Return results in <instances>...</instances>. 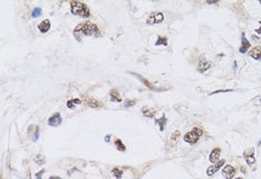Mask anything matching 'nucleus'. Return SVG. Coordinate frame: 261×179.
I'll use <instances>...</instances> for the list:
<instances>
[{
	"instance_id": "1",
	"label": "nucleus",
	"mask_w": 261,
	"mask_h": 179,
	"mask_svg": "<svg viewBox=\"0 0 261 179\" xmlns=\"http://www.w3.org/2000/svg\"><path fill=\"white\" fill-rule=\"evenodd\" d=\"M74 35L76 36L77 40H79V36H95V37H98L100 35V31L98 30L96 25L92 23L90 21H86V23L78 25L77 27L74 29Z\"/></svg>"
},
{
	"instance_id": "2",
	"label": "nucleus",
	"mask_w": 261,
	"mask_h": 179,
	"mask_svg": "<svg viewBox=\"0 0 261 179\" xmlns=\"http://www.w3.org/2000/svg\"><path fill=\"white\" fill-rule=\"evenodd\" d=\"M70 10H72V13L82 16V17L87 18L90 16L88 7L80 1H70Z\"/></svg>"
},
{
	"instance_id": "3",
	"label": "nucleus",
	"mask_w": 261,
	"mask_h": 179,
	"mask_svg": "<svg viewBox=\"0 0 261 179\" xmlns=\"http://www.w3.org/2000/svg\"><path fill=\"white\" fill-rule=\"evenodd\" d=\"M201 136H202V130L199 128H194L193 130H191L184 135V141L190 145H194V144H196V141L200 139Z\"/></svg>"
},
{
	"instance_id": "4",
	"label": "nucleus",
	"mask_w": 261,
	"mask_h": 179,
	"mask_svg": "<svg viewBox=\"0 0 261 179\" xmlns=\"http://www.w3.org/2000/svg\"><path fill=\"white\" fill-rule=\"evenodd\" d=\"M243 158H245V162L249 166H253L256 163V158H255V148H249L243 152Z\"/></svg>"
},
{
	"instance_id": "5",
	"label": "nucleus",
	"mask_w": 261,
	"mask_h": 179,
	"mask_svg": "<svg viewBox=\"0 0 261 179\" xmlns=\"http://www.w3.org/2000/svg\"><path fill=\"white\" fill-rule=\"evenodd\" d=\"M163 20H164V15L162 12H154L149 17L146 23L149 25H156V23H161Z\"/></svg>"
},
{
	"instance_id": "6",
	"label": "nucleus",
	"mask_w": 261,
	"mask_h": 179,
	"mask_svg": "<svg viewBox=\"0 0 261 179\" xmlns=\"http://www.w3.org/2000/svg\"><path fill=\"white\" fill-rule=\"evenodd\" d=\"M224 162H225V160H219L217 163H214V165L210 166V167L206 169V175H208V176H213V175L217 173L218 170L224 165Z\"/></svg>"
},
{
	"instance_id": "7",
	"label": "nucleus",
	"mask_w": 261,
	"mask_h": 179,
	"mask_svg": "<svg viewBox=\"0 0 261 179\" xmlns=\"http://www.w3.org/2000/svg\"><path fill=\"white\" fill-rule=\"evenodd\" d=\"M235 171H237L235 168L232 167L231 165H228L222 169V175L225 179H232L233 176L235 175Z\"/></svg>"
},
{
	"instance_id": "8",
	"label": "nucleus",
	"mask_w": 261,
	"mask_h": 179,
	"mask_svg": "<svg viewBox=\"0 0 261 179\" xmlns=\"http://www.w3.org/2000/svg\"><path fill=\"white\" fill-rule=\"evenodd\" d=\"M63 121V119L60 117V113L59 112H56L54 113L51 117L48 119V125L51 126V127H56V126H59Z\"/></svg>"
},
{
	"instance_id": "9",
	"label": "nucleus",
	"mask_w": 261,
	"mask_h": 179,
	"mask_svg": "<svg viewBox=\"0 0 261 179\" xmlns=\"http://www.w3.org/2000/svg\"><path fill=\"white\" fill-rule=\"evenodd\" d=\"M241 42H242V45H241V47H240L239 51L241 52V54H245V52H247V51H248V49L251 47L250 41L247 39L245 32L242 34V37H241Z\"/></svg>"
},
{
	"instance_id": "10",
	"label": "nucleus",
	"mask_w": 261,
	"mask_h": 179,
	"mask_svg": "<svg viewBox=\"0 0 261 179\" xmlns=\"http://www.w3.org/2000/svg\"><path fill=\"white\" fill-rule=\"evenodd\" d=\"M220 154H221V149H220V148H214V149L211 151L210 157H209L210 161H211L212 163H217V162L220 160Z\"/></svg>"
},
{
	"instance_id": "11",
	"label": "nucleus",
	"mask_w": 261,
	"mask_h": 179,
	"mask_svg": "<svg viewBox=\"0 0 261 179\" xmlns=\"http://www.w3.org/2000/svg\"><path fill=\"white\" fill-rule=\"evenodd\" d=\"M210 68H211V61L203 59V60H201V62L199 63L198 70H199L200 73H206V70H209Z\"/></svg>"
},
{
	"instance_id": "12",
	"label": "nucleus",
	"mask_w": 261,
	"mask_h": 179,
	"mask_svg": "<svg viewBox=\"0 0 261 179\" xmlns=\"http://www.w3.org/2000/svg\"><path fill=\"white\" fill-rule=\"evenodd\" d=\"M249 56L256 60H261V47H255L249 51Z\"/></svg>"
},
{
	"instance_id": "13",
	"label": "nucleus",
	"mask_w": 261,
	"mask_h": 179,
	"mask_svg": "<svg viewBox=\"0 0 261 179\" xmlns=\"http://www.w3.org/2000/svg\"><path fill=\"white\" fill-rule=\"evenodd\" d=\"M28 132L30 136H33V141H36V140L39 138V127L37 126H35V125H31L29 129H28Z\"/></svg>"
},
{
	"instance_id": "14",
	"label": "nucleus",
	"mask_w": 261,
	"mask_h": 179,
	"mask_svg": "<svg viewBox=\"0 0 261 179\" xmlns=\"http://www.w3.org/2000/svg\"><path fill=\"white\" fill-rule=\"evenodd\" d=\"M85 102L88 105L89 107H92V108H98V107H102L103 106V104L100 102V101H97L93 99V98H87V97H85Z\"/></svg>"
},
{
	"instance_id": "15",
	"label": "nucleus",
	"mask_w": 261,
	"mask_h": 179,
	"mask_svg": "<svg viewBox=\"0 0 261 179\" xmlns=\"http://www.w3.org/2000/svg\"><path fill=\"white\" fill-rule=\"evenodd\" d=\"M38 28H39V30H40V32H43V34L47 32L50 28V21L49 20H44V21H41V23H39Z\"/></svg>"
},
{
	"instance_id": "16",
	"label": "nucleus",
	"mask_w": 261,
	"mask_h": 179,
	"mask_svg": "<svg viewBox=\"0 0 261 179\" xmlns=\"http://www.w3.org/2000/svg\"><path fill=\"white\" fill-rule=\"evenodd\" d=\"M133 73V75H135V73ZM135 76H136V77H137V78H139V80H141V81L143 82V84L146 85V86H147V87H149L150 89H152V90H156V91L161 90V89H160V88H157V87H155L154 85H152V84H151V82H150V81H149V80H146V79H144V78H143V77H141V76H139V75H135Z\"/></svg>"
},
{
	"instance_id": "17",
	"label": "nucleus",
	"mask_w": 261,
	"mask_h": 179,
	"mask_svg": "<svg viewBox=\"0 0 261 179\" xmlns=\"http://www.w3.org/2000/svg\"><path fill=\"white\" fill-rule=\"evenodd\" d=\"M110 96H111L112 101H114V102H121V101H122V98H121V96H119L117 90L113 89L111 92H110Z\"/></svg>"
},
{
	"instance_id": "18",
	"label": "nucleus",
	"mask_w": 261,
	"mask_h": 179,
	"mask_svg": "<svg viewBox=\"0 0 261 179\" xmlns=\"http://www.w3.org/2000/svg\"><path fill=\"white\" fill-rule=\"evenodd\" d=\"M142 112L145 115V117L147 118H153L155 116V110H153V109H149V108H143L142 109Z\"/></svg>"
},
{
	"instance_id": "19",
	"label": "nucleus",
	"mask_w": 261,
	"mask_h": 179,
	"mask_svg": "<svg viewBox=\"0 0 261 179\" xmlns=\"http://www.w3.org/2000/svg\"><path fill=\"white\" fill-rule=\"evenodd\" d=\"M155 123L157 126H160V130L163 131V130H164V127H165V123H166V118L162 117L160 118V119H156Z\"/></svg>"
},
{
	"instance_id": "20",
	"label": "nucleus",
	"mask_w": 261,
	"mask_h": 179,
	"mask_svg": "<svg viewBox=\"0 0 261 179\" xmlns=\"http://www.w3.org/2000/svg\"><path fill=\"white\" fill-rule=\"evenodd\" d=\"M156 46H167V38L164 36H159L157 41L155 42Z\"/></svg>"
},
{
	"instance_id": "21",
	"label": "nucleus",
	"mask_w": 261,
	"mask_h": 179,
	"mask_svg": "<svg viewBox=\"0 0 261 179\" xmlns=\"http://www.w3.org/2000/svg\"><path fill=\"white\" fill-rule=\"evenodd\" d=\"M79 104H82V100L80 99H70V100H68V102H67V107L68 108H70V109H73V108H75V105H79Z\"/></svg>"
},
{
	"instance_id": "22",
	"label": "nucleus",
	"mask_w": 261,
	"mask_h": 179,
	"mask_svg": "<svg viewBox=\"0 0 261 179\" xmlns=\"http://www.w3.org/2000/svg\"><path fill=\"white\" fill-rule=\"evenodd\" d=\"M115 145H116L117 149H118L119 151H125V150H126V147L124 146V144L122 142V140H121V139H117L116 141H115Z\"/></svg>"
},
{
	"instance_id": "23",
	"label": "nucleus",
	"mask_w": 261,
	"mask_h": 179,
	"mask_svg": "<svg viewBox=\"0 0 261 179\" xmlns=\"http://www.w3.org/2000/svg\"><path fill=\"white\" fill-rule=\"evenodd\" d=\"M180 135H181V132H180V131H178V130L173 132L172 137H171V144H173V145H174V144L178 141V139L180 138Z\"/></svg>"
},
{
	"instance_id": "24",
	"label": "nucleus",
	"mask_w": 261,
	"mask_h": 179,
	"mask_svg": "<svg viewBox=\"0 0 261 179\" xmlns=\"http://www.w3.org/2000/svg\"><path fill=\"white\" fill-rule=\"evenodd\" d=\"M113 175H114L117 179H121L123 176V170L118 169V168H114V169H113Z\"/></svg>"
},
{
	"instance_id": "25",
	"label": "nucleus",
	"mask_w": 261,
	"mask_h": 179,
	"mask_svg": "<svg viewBox=\"0 0 261 179\" xmlns=\"http://www.w3.org/2000/svg\"><path fill=\"white\" fill-rule=\"evenodd\" d=\"M35 162L38 163V165H43L45 162V157L41 156V155H37V156L35 157Z\"/></svg>"
},
{
	"instance_id": "26",
	"label": "nucleus",
	"mask_w": 261,
	"mask_h": 179,
	"mask_svg": "<svg viewBox=\"0 0 261 179\" xmlns=\"http://www.w3.org/2000/svg\"><path fill=\"white\" fill-rule=\"evenodd\" d=\"M41 15V8H35L31 12V17L33 18H36V17H39Z\"/></svg>"
},
{
	"instance_id": "27",
	"label": "nucleus",
	"mask_w": 261,
	"mask_h": 179,
	"mask_svg": "<svg viewBox=\"0 0 261 179\" xmlns=\"http://www.w3.org/2000/svg\"><path fill=\"white\" fill-rule=\"evenodd\" d=\"M230 91H233L232 89H227V90H215V91H213V92H211L210 95H215V94H220V92H230Z\"/></svg>"
},
{
	"instance_id": "28",
	"label": "nucleus",
	"mask_w": 261,
	"mask_h": 179,
	"mask_svg": "<svg viewBox=\"0 0 261 179\" xmlns=\"http://www.w3.org/2000/svg\"><path fill=\"white\" fill-rule=\"evenodd\" d=\"M135 104H136V100H135V99H133V100H129V101H126V102H125V107L129 108V107L134 106Z\"/></svg>"
},
{
	"instance_id": "29",
	"label": "nucleus",
	"mask_w": 261,
	"mask_h": 179,
	"mask_svg": "<svg viewBox=\"0 0 261 179\" xmlns=\"http://www.w3.org/2000/svg\"><path fill=\"white\" fill-rule=\"evenodd\" d=\"M253 104L257 105V106H260L261 105V96H258L255 98V100H253Z\"/></svg>"
},
{
	"instance_id": "30",
	"label": "nucleus",
	"mask_w": 261,
	"mask_h": 179,
	"mask_svg": "<svg viewBox=\"0 0 261 179\" xmlns=\"http://www.w3.org/2000/svg\"><path fill=\"white\" fill-rule=\"evenodd\" d=\"M44 173H45V169H43V170H40L39 173H36V177H37V179H41V176L44 175Z\"/></svg>"
},
{
	"instance_id": "31",
	"label": "nucleus",
	"mask_w": 261,
	"mask_h": 179,
	"mask_svg": "<svg viewBox=\"0 0 261 179\" xmlns=\"http://www.w3.org/2000/svg\"><path fill=\"white\" fill-rule=\"evenodd\" d=\"M206 2H208L209 5H212V4H217L218 1H217V0H208Z\"/></svg>"
},
{
	"instance_id": "32",
	"label": "nucleus",
	"mask_w": 261,
	"mask_h": 179,
	"mask_svg": "<svg viewBox=\"0 0 261 179\" xmlns=\"http://www.w3.org/2000/svg\"><path fill=\"white\" fill-rule=\"evenodd\" d=\"M110 139H111V136H110V135H107V136L105 137V141H106V142H108V141H110Z\"/></svg>"
},
{
	"instance_id": "33",
	"label": "nucleus",
	"mask_w": 261,
	"mask_h": 179,
	"mask_svg": "<svg viewBox=\"0 0 261 179\" xmlns=\"http://www.w3.org/2000/svg\"><path fill=\"white\" fill-rule=\"evenodd\" d=\"M49 179H61L60 177H56V176H51Z\"/></svg>"
},
{
	"instance_id": "34",
	"label": "nucleus",
	"mask_w": 261,
	"mask_h": 179,
	"mask_svg": "<svg viewBox=\"0 0 261 179\" xmlns=\"http://www.w3.org/2000/svg\"><path fill=\"white\" fill-rule=\"evenodd\" d=\"M235 179H242V178H241V177H238V178H235Z\"/></svg>"
},
{
	"instance_id": "35",
	"label": "nucleus",
	"mask_w": 261,
	"mask_h": 179,
	"mask_svg": "<svg viewBox=\"0 0 261 179\" xmlns=\"http://www.w3.org/2000/svg\"><path fill=\"white\" fill-rule=\"evenodd\" d=\"M260 4H261V1H260Z\"/></svg>"
}]
</instances>
